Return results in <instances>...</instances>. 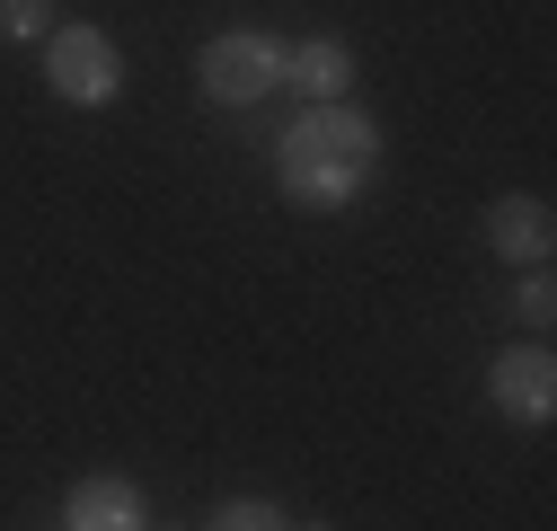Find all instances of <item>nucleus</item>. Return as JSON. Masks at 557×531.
<instances>
[{"mask_svg":"<svg viewBox=\"0 0 557 531\" xmlns=\"http://www.w3.org/2000/svg\"><path fill=\"white\" fill-rule=\"evenodd\" d=\"M62 531H151L133 479H81L72 505H62Z\"/></svg>","mask_w":557,"mask_h":531,"instance_id":"423d86ee","label":"nucleus"},{"mask_svg":"<svg viewBox=\"0 0 557 531\" xmlns=\"http://www.w3.org/2000/svg\"><path fill=\"white\" fill-rule=\"evenodd\" d=\"M513 319L531 328V337H548V328H557V284L540 275V266H531V275H522V293H513Z\"/></svg>","mask_w":557,"mask_h":531,"instance_id":"9d476101","label":"nucleus"},{"mask_svg":"<svg viewBox=\"0 0 557 531\" xmlns=\"http://www.w3.org/2000/svg\"><path fill=\"white\" fill-rule=\"evenodd\" d=\"M486 398H496L513 425H548L557 417V355H548V337L505 346L496 363H486Z\"/></svg>","mask_w":557,"mask_h":531,"instance_id":"20e7f679","label":"nucleus"},{"mask_svg":"<svg viewBox=\"0 0 557 531\" xmlns=\"http://www.w3.org/2000/svg\"><path fill=\"white\" fill-rule=\"evenodd\" d=\"M293 72V36H265V27H222L213 45L195 53V89L213 107H265Z\"/></svg>","mask_w":557,"mask_h":531,"instance_id":"f03ea898","label":"nucleus"},{"mask_svg":"<svg viewBox=\"0 0 557 531\" xmlns=\"http://www.w3.org/2000/svg\"><path fill=\"white\" fill-rule=\"evenodd\" d=\"M45 89H53L62 107H81V115L115 107V98H124V53H115V36L89 27V18H62V27L45 36Z\"/></svg>","mask_w":557,"mask_h":531,"instance_id":"7ed1b4c3","label":"nucleus"},{"mask_svg":"<svg viewBox=\"0 0 557 531\" xmlns=\"http://www.w3.org/2000/svg\"><path fill=\"white\" fill-rule=\"evenodd\" d=\"M486 248H496L505 266H548L557 213L540 205V195H496V205H486Z\"/></svg>","mask_w":557,"mask_h":531,"instance_id":"39448f33","label":"nucleus"},{"mask_svg":"<svg viewBox=\"0 0 557 531\" xmlns=\"http://www.w3.org/2000/svg\"><path fill=\"white\" fill-rule=\"evenodd\" d=\"M293 531H336V522H293Z\"/></svg>","mask_w":557,"mask_h":531,"instance_id":"9b49d317","label":"nucleus"},{"mask_svg":"<svg viewBox=\"0 0 557 531\" xmlns=\"http://www.w3.org/2000/svg\"><path fill=\"white\" fill-rule=\"evenodd\" d=\"M274 177H284V195L301 213H345L355 195L381 177V124L363 107H310L293 133H284V151H274Z\"/></svg>","mask_w":557,"mask_h":531,"instance_id":"f257e3e1","label":"nucleus"},{"mask_svg":"<svg viewBox=\"0 0 557 531\" xmlns=\"http://www.w3.org/2000/svg\"><path fill=\"white\" fill-rule=\"evenodd\" d=\"M53 27H62L53 0H0V36H10V45H45Z\"/></svg>","mask_w":557,"mask_h":531,"instance_id":"1a4fd4ad","label":"nucleus"},{"mask_svg":"<svg viewBox=\"0 0 557 531\" xmlns=\"http://www.w3.org/2000/svg\"><path fill=\"white\" fill-rule=\"evenodd\" d=\"M203 531H293V514L274 505V496H222Z\"/></svg>","mask_w":557,"mask_h":531,"instance_id":"6e6552de","label":"nucleus"},{"mask_svg":"<svg viewBox=\"0 0 557 531\" xmlns=\"http://www.w3.org/2000/svg\"><path fill=\"white\" fill-rule=\"evenodd\" d=\"M284 81H293L310 107H327V98H355V45H345V36H301Z\"/></svg>","mask_w":557,"mask_h":531,"instance_id":"0eeeda50","label":"nucleus"}]
</instances>
